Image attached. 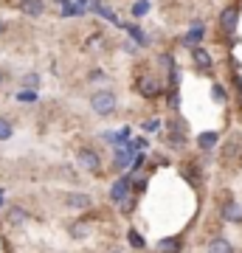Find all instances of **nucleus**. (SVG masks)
<instances>
[{
  "label": "nucleus",
  "mask_w": 242,
  "mask_h": 253,
  "mask_svg": "<svg viewBox=\"0 0 242 253\" xmlns=\"http://www.w3.org/2000/svg\"><path fill=\"white\" fill-rule=\"evenodd\" d=\"M71 234L76 236V239H82V236L88 234V225H73V228H71Z\"/></svg>",
  "instance_id": "393cba45"
},
{
  "label": "nucleus",
  "mask_w": 242,
  "mask_h": 253,
  "mask_svg": "<svg viewBox=\"0 0 242 253\" xmlns=\"http://www.w3.org/2000/svg\"><path fill=\"white\" fill-rule=\"evenodd\" d=\"M158 129H161V121L158 118H146L144 121V132H158Z\"/></svg>",
  "instance_id": "6ab92c4d"
},
{
  "label": "nucleus",
  "mask_w": 242,
  "mask_h": 253,
  "mask_svg": "<svg viewBox=\"0 0 242 253\" xmlns=\"http://www.w3.org/2000/svg\"><path fill=\"white\" fill-rule=\"evenodd\" d=\"M149 9V3H146V0H141V3H135V9H133V14L135 17H144V11Z\"/></svg>",
  "instance_id": "5701e85b"
},
{
  "label": "nucleus",
  "mask_w": 242,
  "mask_h": 253,
  "mask_svg": "<svg viewBox=\"0 0 242 253\" xmlns=\"http://www.w3.org/2000/svg\"><path fill=\"white\" fill-rule=\"evenodd\" d=\"M65 206L76 208V211H85V208L93 206V200H90V194H85V191H71V194H65Z\"/></svg>",
  "instance_id": "20e7f679"
},
{
  "label": "nucleus",
  "mask_w": 242,
  "mask_h": 253,
  "mask_svg": "<svg viewBox=\"0 0 242 253\" xmlns=\"http://www.w3.org/2000/svg\"><path fill=\"white\" fill-rule=\"evenodd\" d=\"M11 132H14V126H11L9 118H0V141H9Z\"/></svg>",
  "instance_id": "2eb2a0df"
},
{
  "label": "nucleus",
  "mask_w": 242,
  "mask_h": 253,
  "mask_svg": "<svg viewBox=\"0 0 242 253\" xmlns=\"http://www.w3.org/2000/svg\"><path fill=\"white\" fill-rule=\"evenodd\" d=\"M3 31H6V23H3V20H0V34H3Z\"/></svg>",
  "instance_id": "a878e982"
},
{
  "label": "nucleus",
  "mask_w": 242,
  "mask_h": 253,
  "mask_svg": "<svg viewBox=\"0 0 242 253\" xmlns=\"http://www.w3.org/2000/svg\"><path fill=\"white\" fill-rule=\"evenodd\" d=\"M20 11H23L26 17H43L45 3L43 0H20Z\"/></svg>",
  "instance_id": "0eeeda50"
},
{
  "label": "nucleus",
  "mask_w": 242,
  "mask_h": 253,
  "mask_svg": "<svg viewBox=\"0 0 242 253\" xmlns=\"http://www.w3.org/2000/svg\"><path fill=\"white\" fill-rule=\"evenodd\" d=\"M118 107V99L113 90H96L90 96V110L96 113V116H113Z\"/></svg>",
  "instance_id": "f257e3e1"
},
{
  "label": "nucleus",
  "mask_w": 242,
  "mask_h": 253,
  "mask_svg": "<svg viewBox=\"0 0 242 253\" xmlns=\"http://www.w3.org/2000/svg\"><path fill=\"white\" fill-rule=\"evenodd\" d=\"M217 141H220V138H217V132H203V135L197 138L200 149H214V146H217Z\"/></svg>",
  "instance_id": "4468645a"
},
{
  "label": "nucleus",
  "mask_w": 242,
  "mask_h": 253,
  "mask_svg": "<svg viewBox=\"0 0 242 253\" xmlns=\"http://www.w3.org/2000/svg\"><path fill=\"white\" fill-rule=\"evenodd\" d=\"M17 101H37V93L34 90H20L17 93Z\"/></svg>",
  "instance_id": "4be33fe9"
},
{
  "label": "nucleus",
  "mask_w": 242,
  "mask_h": 253,
  "mask_svg": "<svg viewBox=\"0 0 242 253\" xmlns=\"http://www.w3.org/2000/svg\"><path fill=\"white\" fill-rule=\"evenodd\" d=\"M208 253H234V248L225 236H217V239H211V245H208Z\"/></svg>",
  "instance_id": "f8f14e48"
},
{
  "label": "nucleus",
  "mask_w": 242,
  "mask_h": 253,
  "mask_svg": "<svg viewBox=\"0 0 242 253\" xmlns=\"http://www.w3.org/2000/svg\"><path fill=\"white\" fill-rule=\"evenodd\" d=\"M59 6H62V17H76V14H82V9L71 6L68 0H59Z\"/></svg>",
  "instance_id": "a211bd4d"
},
{
  "label": "nucleus",
  "mask_w": 242,
  "mask_h": 253,
  "mask_svg": "<svg viewBox=\"0 0 242 253\" xmlns=\"http://www.w3.org/2000/svg\"><path fill=\"white\" fill-rule=\"evenodd\" d=\"M192 59H194V68H197V71H203V73L211 71V56H208V51H203V48H194Z\"/></svg>",
  "instance_id": "9d476101"
},
{
  "label": "nucleus",
  "mask_w": 242,
  "mask_h": 253,
  "mask_svg": "<svg viewBox=\"0 0 242 253\" xmlns=\"http://www.w3.org/2000/svg\"><path fill=\"white\" fill-rule=\"evenodd\" d=\"M130 37H135V40H138L141 45H146V42H149V40L144 37V31H141V28H133V26H130Z\"/></svg>",
  "instance_id": "412c9836"
},
{
  "label": "nucleus",
  "mask_w": 242,
  "mask_h": 253,
  "mask_svg": "<svg viewBox=\"0 0 242 253\" xmlns=\"http://www.w3.org/2000/svg\"><path fill=\"white\" fill-rule=\"evenodd\" d=\"M96 11H99L104 20H110V23H118V17H116V14H113L110 9H104V6H96Z\"/></svg>",
  "instance_id": "aec40b11"
},
{
  "label": "nucleus",
  "mask_w": 242,
  "mask_h": 253,
  "mask_svg": "<svg viewBox=\"0 0 242 253\" xmlns=\"http://www.w3.org/2000/svg\"><path fill=\"white\" fill-rule=\"evenodd\" d=\"M158 84H155V79H149V76H144V79H138V93H141L144 99H155L158 96Z\"/></svg>",
  "instance_id": "1a4fd4ad"
},
{
  "label": "nucleus",
  "mask_w": 242,
  "mask_h": 253,
  "mask_svg": "<svg viewBox=\"0 0 242 253\" xmlns=\"http://www.w3.org/2000/svg\"><path fill=\"white\" fill-rule=\"evenodd\" d=\"M200 40H203V26H192V28H189V34L183 37V45L197 48V45H200Z\"/></svg>",
  "instance_id": "9b49d317"
},
{
  "label": "nucleus",
  "mask_w": 242,
  "mask_h": 253,
  "mask_svg": "<svg viewBox=\"0 0 242 253\" xmlns=\"http://www.w3.org/2000/svg\"><path fill=\"white\" fill-rule=\"evenodd\" d=\"M211 96H214V101H225V90L220 87V84H214V87H211Z\"/></svg>",
  "instance_id": "b1692460"
},
{
  "label": "nucleus",
  "mask_w": 242,
  "mask_h": 253,
  "mask_svg": "<svg viewBox=\"0 0 242 253\" xmlns=\"http://www.w3.org/2000/svg\"><path fill=\"white\" fill-rule=\"evenodd\" d=\"M76 161H79V166L85 169V172H90V174H99L101 172V158L96 155V149H79Z\"/></svg>",
  "instance_id": "f03ea898"
},
{
  "label": "nucleus",
  "mask_w": 242,
  "mask_h": 253,
  "mask_svg": "<svg viewBox=\"0 0 242 253\" xmlns=\"http://www.w3.org/2000/svg\"><path fill=\"white\" fill-rule=\"evenodd\" d=\"M0 82H3V73H0Z\"/></svg>",
  "instance_id": "cd10ccee"
},
{
  "label": "nucleus",
  "mask_w": 242,
  "mask_h": 253,
  "mask_svg": "<svg viewBox=\"0 0 242 253\" xmlns=\"http://www.w3.org/2000/svg\"><path fill=\"white\" fill-rule=\"evenodd\" d=\"M23 87H28V90H34L37 84H40V73H26V76H23Z\"/></svg>",
  "instance_id": "f3484780"
},
{
  "label": "nucleus",
  "mask_w": 242,
  "mask_h": 253,
  "mask_svg": "<svg viewBox=\"0 0 242 253\" xmlns=\"http://www.w3.org/2000/svg\"><path fill=\"white\" fill-rule=\"evenodd\" d=\"M127 197H130V180H127V177H118V180L113 183V189H110V200H113L116 206H121Z\"/></svg>",
  "instance_id": "39448f33"
},
{
  "label": "nucleus",
  "mask_w": 242,
  "mask_h": 253,
  "mask_svg": "<svg viewBox=\"0 0 242 253\" xmlns=\"http://www.w3.org/2000/svg\"><path fill=\"white\" fill-rule=\"evenodd\" d=\"M155 251L158 253H178L180 251V239H172V236L169 239H161V242L155 245Z\"/></svg>",
  "instance_id": "ddd939ff"
},
{
  "label": "nucleus",
  "mask_w": 242,
  "mask_h": 253,
  "mask_svg": "<svg viewBox=\"0 0 242 253\" xmlns=\"http://www.w3.org/2000/svg\"><path fill=\"white\" fill-rule=\"evenodd\" d=\"M127 242L133 245V248H138V251L144 248V239H141V234H138L135 228H130V231H127Z\"/></svg>",
  "instance_id": "dca6fc26"
},
{
  "label": "nucleus",
  "mask_w": 242,
  "mask_h": 253,
  "mask_svg": "<svg viewBox=\"0 0 242 253\" xmlns=\"http://www.w3.org/2000/svg\"><path fill=\"white\" fill-rule=\"evenodd\" d=\"M237 23H240V9H237V6H228V9L220 14V31L234 34V31H237Z\"/></svg>",
  "instance_id": "7ed1b4c3"
},
{
  "label": "nucleus",
  "mask_w": 242,
  "mask_h": 253,
  "mask_svg": "<svg viewBox=\"0 0 242 253\" xmlns=\"http://www.w3.org/2000/svg\"><path fill=\"white\" fill-rule=\"evenodd\" d=\"M223 219L225 222H242V206L240 203H234V200L223 203Z\"/></svg>",
  "instance_id": "6e6552de"
},
{
  "label": "nucleus",
  "mask_w": 242,
  "mask_h": 253,
  "mask_svg": "<svg viewBox=\"0 0 242 253\" xmlns=\"http://www.w3.org/2000/svg\"><path fill=\"white\" fill-rule=\"evenodd\" d=\"M0 197H3V189H0Z\"/></svg>",
  "instance_id": "bb28decb"
},
{
  "label": "nucleus",
  "mask_w": 242,
  "mask_h": 253,
  "mask_svg": "<svg viewBox=\"0 0 242 253\" xmlns=\"http://www.w3.org/2000/svg\"><path fill=\"white\" fill-rule=\"evenodd\" d=\"M6 222H9V225H26L28 222V211L26 208H20V206H9L6 208Z\"/></svg>",
  "instance_id": "423d86ee"
}]
</instances>
